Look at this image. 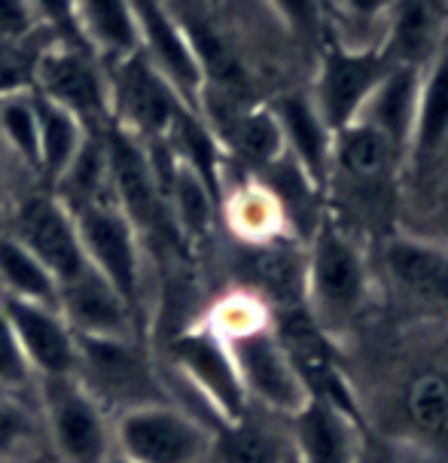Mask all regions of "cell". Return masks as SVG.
I'll list each match as a JSON object with an SVG mask.
<instances>
[{"label": "cell", "mask_w": 448, "mask_h": 463, "mask_svg": "<svg viewBox=\"0 0 448 463\" xmlns=\"http://www.w3.org/2000/svg\"><path fill=\"white\" fill-rule=\"evenodd\" d=\"M305 299L318 329L354 324L369 299V269L360 247L333 220H320L305 262Z\"/></svg>", "instance_id": "obj_1"}, {"label": "cell", "mask_w": 448, "mask_h": 463, "mask_svg": "<svg viewBox=\"0 0 448 463\" xmlns=\"http://www.w3.org/2000/svg\"><path fill=\"white\" fill-rule=\"evenodd\" d=\"M34 405L49 460L107 463L113 458V415L80 384V378L37 382Z\"/></svg>", "instance_id": "obj_2"}, {"label": "cell", "mask_w": 448, "mask_h": 463, "mask_svg": "<svg viewBox=\"0 0 448 463\" xmlns=\"http://www.w3.org/2000/svg\"><path fill=\"white\" fill-rule=\"evenodd\" d=\"M71 213L73 222H77L86 262L129 302V308L135 311V317L147 333V247L144 238L138 235L135 222L126 217V211L113 198L82 204Z\"/></svg>", "instance_id": "obj_3"}, {"label": "cell", "mask_w": 448, "mask_h": 463, "mask_svg": "<svg viewBox=\"0 0 448 463\" xmlns=\"http://www.w3.org/2000/svg\"><path fill=\"white\" fill-rule=\"evenodd\" d=\"M77 378L116 418L140 405L168 402L159 375V360L147 338H82L77 335Z\"/></svg>", "instance_id": "obj_4"}, {"label": "cell", "mask_w": 448, "mask_h": 463, "mask_svg": "<svg viewBox=\"0 0 448 463\" xmlns=\"http://www.w3.org/2000/svg\"><path fill=\"white\" fill-rule=\"evenodd\" d=\"M113 449L135 463H207L214 433L177 405L156 402L113 418Z\"/></svg>", "instance_id": "obj_5"}, {"label": "cell", "mask_w": 448, "mask_h": 463, "mask_svg": "<svg viewBox=\"0 0 448 463\" xmlns=\"http://www.w3.org/2000/svg\"><path fill=\"white\" fill-rule=\"evenodd\" d=\"M165 363L207 402V409L220 420V430L251 415V402L229 347L211 326L195 324L174 333Z\"/></svg>", "instance_id": "obj_6"}, {"label": "cell", "mask_w": 448, "mask_h": 463, "mask_svg": "<svg viewBox=\"0 0 448 463\" xmlns=\"http://www.w3.org/2000/svg\"><path fill=\"white\" fill-rule=\"evenodd\" d=\"M0 226L10 229L13 235L52 271L58 287L89 269L73 213L52 189H46L43 184H37V180H31V184L22 189Z\"/></svg>", "instance_id": "obj_7"}, {"label": "cell", "mask_w": 448, "mask_h": 463, "mask_svg": "<svg viewBox=\"0 0 448 463\" xmlns=\"http://www.w3.org/2000/svg\"><path fill=\"white\" fill-rule=\"evenodd\" d=\"M226 347L242 378L247 402L262 405L265 411L281 418H296L311 402L309 384L299 375L284 338L272 324L229 338Z\"/></svg>", "instance_id": "obj_8"}, {"label": "cell", "mask_w": 448, "mask_h": 463, "mask_svg": "<svg viewBox=\"0 0 448 463\" xmlns=\"http://www.w3.org/2000/svg\"><path fill=\"white\" fill-rule=\"evenodd\" d=\"M31 89L73 113L89 131H104L113 122L110 73L89 49L49 43L37 58Z\"/></svg>", "instance_id": "obj_9"}, {"label": "cell", "mask_w": 448, "mask_h": 463, "mask_svg": "<svg viewBox=\"0 0 448 463\" xmlns=\"http://www.w3.org/2000/svg\"><path fill=\"white\" fill-rule=\"evenodd\" d=\"M131 10H135L140 58L168 82L186 110L202 116L205 71L186 24L177 19L168 0H131Z\"/></svg>", "instance_id": "obj_10"}, {"label": "cell", "mask_w": 448, "mask_h": 463, "mask_svg": "<svg viewBox=\"0 0 448 463\" xmlns=\"http://www.w3.org/2000/svg\"><path fill=\"white\" fill-rule=\"evenodd\" d=\"M110 73L113 126L126 128L140 140H165L177 116L186 110L174 89L135 52L126 61L107 64ZM193 113V110H189Z\"/></svg>", "instance_id": "obj_11"}, {"label": "cell", "mask_w": 448, "mask_h": 463, "mask_svg": "<svg viewBox=\"0 0 448 463\" xmlns=\"http://www.w3.org/2000/svg\"><path fill=\"white\" fill-rule=\"evenodd\" d=\"M4 308L37 382H46V378H77V333L68 326L62 311L52 308V305L15 299H4Z\"/></svg>", "instance_id": "obj_12"}, {"label": "cell", "mask_w": 448, "mask_h": 463, "mask_svg": "<svg viewBox=\"0 0 448 463\" xmlns=\"http://www.w3.org/2000/svg\"><path fill=\"white\" fill-rule=\"evenodd\" d=\"M58 311L82 338H147L129 302L92 266L58 287Z\"/></svg>", "instance_id": "obj_13"}, {"label": "cell", "mask_w": 448, "mask_h": 463, "mask_svg": "<svg viewBox=\"0 0 448 463\" xmlns=\"http://www.w3.org/2000/svg\"><path fill=\"white\" fill-rule=\"evenodd\" d=\"M394 64L385 55H351V52H333L323 61L320 80H318V107L320 119L327 128L342 131L360 119L363 107L369 104L372 92L381 86V80L391 73Z\"/></svg>", "instance_id": "obj_14"}, {"label": "cell", "mask_w": 448, "mask_h": 463, "mask_svg": "<svg viewBox=\"0 0 448 463\" xmlns=\"http://www.w3.org/2000/svg\"><path fill=\"white\" fill-rule=\"evenodd\" d=\"M293 420V463H360V418L311 400Z\"/></svg>", "instance_id": "obj_15"}, {"label": "cell", "mask_w": 448, "mask_h": 463, "mask_svg": "<svg viewBox=\"0 0 448 463\" xmlns=\"http://www.w3.org/2000/svg\"><path fill=\"white\" fill-rule=\"evenodd\" d=\"M272 113H275L281 135H284L287 156L305 171V177L314 186H320L327 177L329 159H333V131L320 119L318 107L302 95H287L281 98Z\"/></svg>", "instance_id": "obj_16"}, {"label": "cell", "mask_w": 448, "mask_h": 463, "mask_svg": "<svg viewBox=\"0 0 448 463\" xmlns=\"http://www.w3.org/2000/svg\"><path fill=\"white\" fill-rule=\"evenodd\" d=\"M385 266L394 284L415 299L448 308V250L415 238H396L385 250Z\"/></svg>", "instance_id": "obj_17"}, {"label": "cell", "mask_w": 448, "mask_h": 463, "mask_svg": "<svg viewBox=\"0 0 448 463\" xmlns=\"http://www.w3.org/2000/svg\"><path fill=\"white\" fill-rule=\"evenodd\" d=\"M77 28L86 49L104 64L138 52V24L131 0H77Z\"/></svg>", "instance_id": "obj_18"}, {"label": "cell", "mask_w": 448, "mask_h": 463, "mask_svg": "<svg viewBox=\"0 0 448 463\" xmlns=\"http://www.w3.org/2000/svg\"><path fill=\"white\" fill-rule=\"evenodd\" d=\"M37 107V184L52 189L80 156L89 131L73 113L34 92Z\"/></svg>", "instance_id": "obj_19"}, {"label": "cell", "mask_w": 448, "mask_h": 463, "mask_svg": "<svg viewBox=\"0 0 448 463\" xmlns=\"http://www.w3.org/2000/svg\"><path fill=\"white\" fill-rule=\"evenodd\" d=\"M418 68H391L381 86L372 92L369 104L363 107L360 119L372 122L378 131H385L391 137V144L396 150H405L412 137V126H415V110H418Z\"/></svg>", "instance_id": "obj_20"}, {"label": "cell", "mask_w": 448, "mask_h": 463, "mask_svg": "<svg viewBox=\"0 0 448 463\" xmlns=\"http://www.w3.org/2000/svg\"><path fill=\"white\" fill-rule=\"evenodd\" d=\"M0 299L58 308V280L6 226H0Z\"/></svg>", "instance_id": "obj_21"}, {"label": "cell", "mask_w": 448, "mask_h": 463, "mask_svg": "<svg viewBox=\"0 0 448 463\" xmlns=\"http://www.w3.org/2000/svg\"><path fill=\"white\" fill-rule=\"evenodd\" d=\"M396 156L400 150L391 144V137L367 119H354L351 126L333 135V162L360 184L385 180Z\"/></svg>", "instance_id": "obj_22"}, {"label": "cell", "mask_w": 448, "mask_h": 463, "mask_svg": "<svg viewBox=\"0 0 448 463\" xmlns=\"http://www.w3.org/2000/svg\"><path fill=\"white\" fill-rule=\"evenodd\" d=\"M439 31H443L439 0H400L391 31V52L385 58L396 68H418L434 52Z\"/></svg>", "instance_id": "obj_23"}, {"label": "cell", "mask_w": 448, "mask_h": 463, "mask_svg": "<svg viewBox=\"0 0 448 463\" xmlns=\"http://www.w3.org/2000/svg\"><path fill=\"white\" fill-rule=\"evenodd\" d=\"M448 137V58L436 64L434 73L418 92V110L409 137V153L415 162H427L436 156Z\"/></svg>", "instance_id": "obj_24"}, {"label": "cell", "mask_w": 448, "mask_h": 463, "mask_svg": "<svg viewBox=\"0 0 448 463\" xmlns=\"http://www.w3.org/2000/svg\"><path fill=\"white\" fill-rule=\"evenodd\" d=\"M46 454L37 405L19 396L0 400V463H40Z\"/></svg>", "instance_id": "obj_25"}, {"label": "cell", "mask_w": 448, "mask_h": 463, "mask_svg": "<svg viewBox=\"0 0 448 463\" xmlns=\"http://www.w3.org/2000/svg\"><path fill=\"white\" fill-rule=\"evenodd\" d=\"M226 220L229 229L235 232L247 244H269L284 226V211H281L278 198L269 193L262 184L242 186L229 195L226 202Z\"/></svg>", "instance_id": "obj_26"}, {"label": "cell", "mask_w": 448, "mask_h": 463, "mask_svg": "<svg viewBox=\"0 0 448 463\" xmlns=\"http://www.w3.org/2000/svg\"><path fill=\"white\" fill-rule=\"evenodd\" d=\"M287 458L290 451H284L278 436L256 424L251 415L214 433V463H287Z\"/></svg>", "instance_id": "obj_27"}, {"label": "cell", "mask_w": 448, "mask_h": 463, "mask_svg": "<svg viewBox=\"0 0 448 463\" xmlns=\"http://www.w3.org/2000/svg\"><path fill=\"white\" fill-rule=\"evenodd\" d=\"M0 144L37 180V107L34 89L0 98Z\"/></svg>", "instance_id": "obj_28"}, {"label": "cell", "mask_w": 448, "mask_h": 463, "mask_svg": "<svg viewBox=\"0 0 448 463\" xmlns=\"http://www.w3.org/2000/svg\"><path fill=\"white\" fill-rule=\"evenodd\" d=\"M405 415L430 439H448V378L421 372L405 391Z\"/></svg>", "instance_id": "obj_29"}, {"label": "cell", "mask_w": 448, "mask_h": 463, "mask_svg": "<svg viewBox=\"0 0 448 463\" xmlns=\"http://www.w3.org/2000/svg\"><path fill=\"white\" fill-rule=\"evenodd\" d=\"M235 144L247 159L253 165H269L281 162L287 156V144L284 135H281V126L272 110H247L242 116H235Z\"/></svg>", "instance_id": "obj_30"}, {"label": "cell", "mask_w": 448, "mask_h": 463, "mask_svg": "<svg viewBox=\"0 0 448 463\" xmlns=\"http://www.w3.org/2000/svg\"><path fill=\"white\" fill-rule=\"evenodd\" d=\"M202 324L211 326L223 342H229V338H238L244 333H253V329H260V326H269L272 317H269V308L262 305L260 296L229 293L226 299H220L214 305L211 314H207Z\"/></svg>", "instance_id": "obj_31"}, {"label": "cell", "mask_w": 448, "mask_h": 463, "mask_svg": "<svg viewBox=\"0 0 448 463\" xmlns=\"http://www.w3.org/2000/svg\"><path fill=\"white\" fill-rule=\"evenodd\" d=\"M49 46L43 34L24 40H0V98L28 92L34 86V68L40 52Z\"/></svg>", "instance_id": "obj_32"}, {"label": "cell", "mask_w": 448, "mask_h": 463, "mask_svg": "<svg viewBox=\"0 0 448 463\" xmlns=\"http://www.w3.org/2000/svg\"><path fill=\"white\" fill-rule=\"evenodd\" d=\"M0 387H4L10 396H19V400H31L34 402V391H37V378L31 372L28 360L22 354V345L15 338V329L6 317L4 299H0Z\"/></svg>", "instance_id": "obj_33"}, {"label": "cell", "mask_w": 448, "mask_h": 463, "mask_svg": "<svg viewBox=\"0 0 448 463\" xmlns=\"http://www.w3.org/2000/svg\"><path fill=\"white\" fill-rule=\"evenodd\" d=\"M37 31L49 43L86 49L77 28V0H28Z\"/></svg>", "instance_id": "obj_34"}, {"label": "cell", "mask_w": 448, "mask_h": 463, "mask_svg": "<svg viewBox=\"0 0 448 463\" xmlns=\"http://www.w3.org/2000/svg\"><path fill=\"white\" fill-rule=\"evenodd\" d=\"M40 34L28 0H0V40H24Z\"/></svg>", "instance_id": "obj_35"}, {"label": "cell", "mask_w": 448, "mask_h": 463, "mask_svg": "<svg viewBox=\"0 0 448 463\" xmlns=\"http://www.w3.org/2000/svg\"><path fill=\"white\" fill-rule=\"evenodd\" d=\"M22 177L34 180L28 171L22 168L19 162L13 159V153L6 150L4 144H0V222H4V217H6V213H10V208H13V202L19 198V193L24 189V186H19V184H22Z\"/></svg>", "instance_id": "obj_36"}, {"label": "cell", "mask_w": 448, "mask_h": 463, "mask_svg": "<svg viewBox=\"0 0 448 463\" xmlns=\"http://www.w3.org/2000/svg\"><path fill=\"white\" fill-rule=\"evenodd\" d=\"M278 6L290 15V22L302 31H311L318 28V10H314V0H278Z\"/></svg>", "instance_id": "obj_37"}, {"label": "cell", "mask_w": 448, "mask_h": 463, "mask_svg": "<svg viewBox=\"0 0 448 463\" xmlns=\"http://www.w3.org/2000/svg\"><path fill=\"white\" fill-rule=\"evenodd\" d=\"M348 4V10L357 13V15H363V19H372L381 6H387V0H345Z\"/></svg>", "instance_id": "obj_38"}, {"label": "cell", "mask_w": 448, "mask_h": 463, "mask_svg": "<svg viewBox=\"0 0 448 463\" xmlns=\"http://www.w3.org/2000/svg\"><path fill=\"white\" fill-rule=\"evenodd\" d=\"M107 463H135V460H129V458H122V454H116V451H113V458L107 460Z\"/></svg>", "instance_id": "obj_39"}, {"label": "cell", "mask_w": 448, "mask_h": 463, "mask_svg": "<svg viewBox=\"0 0 448 463\" xmlns=\"http://www.w3.org/2000/svg\"><path fill=\"white\" fill-rule=\"evenodd\" d=\"M4 396H10V393H6V391H4V387H0V400H4Z\"/></svg>", "instance_id": "obj_40"}, {"label": "cell", "mask_w": 448, "mask_h": 463, "mask_svg": "<svg viewBox=\"0 0 448 463\" xmlns=\"http://www.w3.org/2000/svg\"><path fill=\"white\" fill-rule=\"evenodd\" d=\"M40 463H55V460H49V458H43V460H40Z\"/></svg>", "instance_id": "obj_41"}, {"label": "cell", "mask_w": 448, "mask_h": 463, "mask_svg": "<svg viewBox=\"0 0 448 463\" xmlns=\"http://www.w3.org/2000/svg\"><path fill=\"white\" fill-rule=\"evenodd\" d=\"M287 463H293V458H287Z\"/></svg>", "instance_id": "obj_42"}, {"label": "cell", "mask_w": 448, "mask_h": 463, "mask_svg": "<svg viewBox=\"0 0 448 463\" xmlns=\"http://www.w3.org/2000/svg\"><path fill=\"white\" fill-rule=\"evenodd\" d=\"M207 463H214V460H207Z\"/></svg>", "instance_id": "obj_43"}]
</instances>
